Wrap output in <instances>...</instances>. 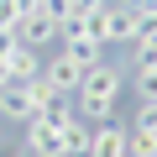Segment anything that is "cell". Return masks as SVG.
<instances>
[{"label":"cell","instance_id":"52a82bcc","mask_svg":"<svg viewBox=\"0 0 157 157\" xmlns=\"http://www.w3.org/2000/svg\"><path fill=\"white\" fill-rule=\"evenodd\" d=\"M52 37H58V21H47V11L21 16V26H16V42H26V47H42V42H52Z\"/></svg>","mask_w":157,"mask_h":157},{"label":"cell","instance_id":"6da1fadb","mask_svg":"<svg viewBox=\"0 0 157 157\" xmlns=\"http://www.w3.org/2000/svg\"><path fill=\"white\" fill-rule=\"evenodd\" d=\"M89 32H94L105 47H110V42H131V37H136V11L126 6V0H110L100 16H89Z\"/></svg>","mask_w":157,"mask_h":157},{"label":"cell","instance_id":"9c48e42d","mask_svg":"<svg viewBox=\"0 0 157 157\" xmlns=\"http://www.w3.org/2000/svg\"><path fill=\"white\" fill-rule=\"evenodd\" d=\"M89 157H126V131H121V126H94Z\"/></svg>","mask_w":157,"mask_h":157},{"label":"cell","instance_id":"30bf717a","mask_svg":"<svg viewBox=\"0 0 157 157\" xmlns=\"http://www.w3.org/2000/svg\"><path fill=\"white\" fill-rule=\"evenodd\" d=\"M78 68H94V63H105V42L100 37H68V47H63Z\"/></svg>","mask_w":157,"mask_h":157},{"label":"cell","instance_id":"e0dca14e","mask_svg":"<svg viewBox=\"0 0 157 157\" xmlns=\"http://www.w3.org/2000/svg\"><path fill=\"white\" fill-rule=\"evenodd\" d=\"M136 94L141 100H157V68L152 73H136Z\"/></svg>","mask_w":157,"mask_h":157},{"label":"cell","instance_id":"5b68a950","mask_svg":"<svg viewBox=\"0 0 157 157\" xmlns=\"http://www.w3.org/2000/svg\"><path fill=\"white\" fill-rule=\"evenodd\" d=\"M42 78H47L58 94H78V78H84V68H78L68 52H58V58H47V63H42Z\"/></svg>","mask_w":157,"mask_h":157},{"label":"cell","instance_id":"4fadbf2b","mask_svg":"<svg viewBox=\"0 0 157 157\" xmlns=\"http://www.w3.org/2000/svg\"><path fill=\"white\" fill-rule=\"evenodd\" d=\"M131 68L136 73H152L157 68V42H131Z\"/></svg>","mask_w":157,"mask_h":157},{"label":"cell","instance_id":"7c38bea8","mask_svg":"<svg viewBox=\"0 0 157 157\" xmlns=\"http://www.w3.org/2000/svg\"><path fill=\"white\" fill-rule=\"evenodd\" d=\"M126 157H157V131H126Z\"/></svg>","mask_w":157,"mask_h":157},{"label":"cell","instance_id":"7a4b0ae2","mask_svg":"<svg viewBox=\"0 0 157 157\" xmlns=\"http://www.w3.org/2000/svg\"><path fill=\"white\" fill-rule=\"evenodd\" d=\"M121 84H126V73L115 63H94V68H84V78H78V94H89V100H121Z\"/></svg>","mask_w":157,"mask_h":157},{"label":"cell","instance_id":"5bb4252c","mask_svg":"<svg viewBox=\"0 0 157 157\" xmlns=\"http://www.w3.org/2000/svg\"><path fill=\"white\" fill-rule=\"evenodd\" d=\"M42 11H47V21H68V16H78V0H42Z\"/></svg>","mask_w":157,"mask_h":157},{"label":"cell","instance_id":"ba28073f","mask_svg":"<svg viewBox=\"0 0 157 157\" xmlns=\"http://www.w3.org/2000/svg\"><path fill=\"white\" fill-rule=\"evenodd\" d=\"M89 141H94V126L84 115L63 121V157H89Z\"/></svg>","mask_w":157,"mask_h":157},{"label":"cell","instance_id":"3957f363","mask_svg":"<svg viewBox=\"0 0 157 157\" xmlns=\"http://www.w3.org/2000/svg\"><path fill=\"white\" fill-rule=\"evenodd\" d=\"M26 152L32 157H63V126L47 121V115L26 121Z\"/></svg>","mask_w":157,"mask_h":157},{"label":"cell","instance_id":"d6986e66","mask_svg":"<svg viewBox=\"0 0 157 157\" xmlns=\"http://www.w3.org/2000/svg\"><path fill=\"white\" fill-rule=\"evenodd\" d=\"M11 84V68H6V58H0V89H6Z\"/></svg>","mask_w":157,"mask_h":157},{"label":"cell","instance_id":"8fae6325","mask_svg":"<svg viewBox=\"0 0 157 157\" xmlns=\"http://www.w3.org/2000/svg\"><path fill=\"white\" fill-rule=\"evenodd\" d=\"M73 110L84 115L89 126H110V115H115V100H89V94H73Z\"/></svg>","mask_w":157,"mask_h":157},{"label":"cell","instance_id":"ac0fdd59","mask_svg":"<svg viewBox=\"0 0 157 157\" xmlns=\"http://www.w3.org/2000/svg\"><path fill=\"white\" fill-rule=\"evenodd\" d=\"M105 6H110V0H78V16H100Z\"/></svg>","mask_w":157,"mask_h":157},{"label":"cell","instance_id":"277c9868","mask_svg":"<svg viewBox=\"0 0 157 157\" xmlns=\"http://www.w3.org/2000/svg\"><path fill=\"white\" fill-rule=\"evenodd\" d=\"M42 110H37V100H32V89L26 84H6V89H0V121H37Z\"/></svg>","mask_w":157,"mask_h":157},{"label":"cell","instance_id":"8992f818","mask_svg":"<svg viewBox=\"0 0 157 157\" xmlns=\"http://www.w3.org/2000/svg\"><path fill=\"white\" fill-rule=\"evenodd\" d=\"M6 68H11V84H32V78L42 73V58H37V47L16 42V47H11V58H6Z\"/></svg>","mask_w":157,"mask_h":157},{"label":"cell","instance_id":"9a60e30c","mask_svg":"<svg viewBox=\"0 0 157 157\" xmlns=\"http://www.w3.org/2000/svg\"><path fill=\"white\" fill-rule=\"evenodd\" d=\"M26 89H32V100H37V110H42V115H47V105H52V100H58V89H52V84H47V78H42V73H37V78H32V84H26Z\"/></svg>","mask_w":157,"mask_h":157},{"label":"cell","instance_id":"2e32d148","mask_svg":"<svg viewBox=\"0 0 157 157\" xmlns=\"http://www.w3.org/2000/svg\"><path fill=\"white\" fill-rule=\"evenodd\" d=\"M136 131H157V100H141V110H136Z\"/></svg>","mask_w":157,"mask_h":157}]
</instances>
